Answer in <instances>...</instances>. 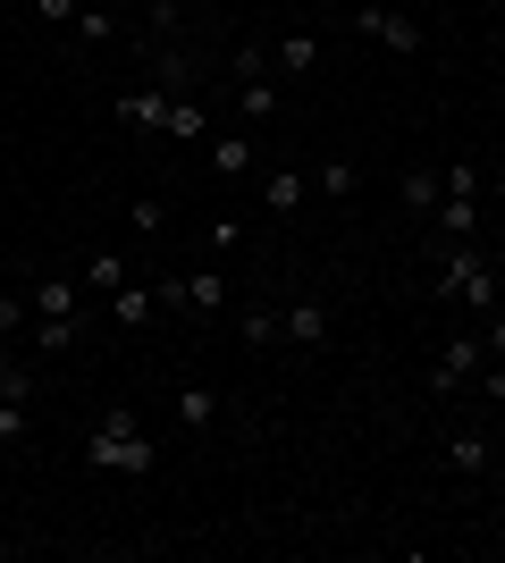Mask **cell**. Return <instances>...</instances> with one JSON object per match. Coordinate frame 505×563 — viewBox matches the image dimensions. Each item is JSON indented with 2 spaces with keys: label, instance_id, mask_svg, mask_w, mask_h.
Returning <instances> with one entry per match:
<instances>
[{
  "label": "cell",
  "instance_id": "14",
  "mask_svg": "<svg viewBox=\"0 0 505 563\" xmlns=\"http://www.w3.org/2000/svg\"><path fill=\"white\" fill-rule=\"evenodd\" d=\"M168 101H177V93H161V85H135V93H119V118H127V126H168Z\"/></svg>",
  "mask_w": 505,
  "mask_h": 563
},
{
  "label": "cell",
  "instance_id": "13",
  "mask_svg": "<svg viewBox=\"0 0 505 563\" xmlns=\"http://www.w3.org/2000/svg\"><path fill=\"white\" fill-rule=\"evenodd\" d=\"M211 177H219V186L253 177V135H211Z\"/></svg>",
  "mask_w": 505,
  "mask_h": 563
},
{
  "label": "cell",
  "instance_id": "25",
  "mask_svg": "<svg viewBox=\"0 0 505 563\" xmlns=\"http://www.w3.org/2000/svg\"><path fill=\"white\" fill-rule=\"evenodd\" d=\"M237 329H244V336H253V345H287V329H278V311H262V303L244 311Z\"/></svg>",
  "mask_w": 505,
  "mask_h": 563
},
{
  "label": "cell",
  "instance_id": "28",
  "mask_svg": "<svg viewBox=\"0 0 505 563\" xmlns=\"http://www.w3.org/2000/svg\"><path fill=\"white\" fill-rule=\"evenodd\" d=\"M76 9H85V0H34V18H43V25H76Z\"/></svg>",
  "mask_w": 505,
  "mask_h": 563
},
{
  "label": "cell",
  "instance_id": "9",
  "mask_svg": "<svg viewBox=\"0 0 505 563\" xmlns=\"http://www.w3.org/2000/svg\"><path fill=\"white\" fill-rule=\"evenodd\" d=\"M304 202H312V177H304V168H270L262 177V211L270 219H295Z\"/></svg>",
  "mask_w": 505,
  "mask_h": 563
},
{
  "label": "cell",
  "instance_id": "5",
  "mask_svg": "<svg viewBox=\"0 0 505 563\" xmlns=\"http://www.w3.org/2000/svg\"><path fill=\"white\" fill-rule=\"evenodd\" d=\"M228 68H237V110H244V126H270V118H278V76H270V51H237Z\"/></svg>",
  "mask_w": 505,
  "mask_h": 563
},
{
  "label": "cell",
  "instance_id": "15",
  "mask_svg": "<svg viewBox=\"0 0 505 563\" xmlns=\"http://www.w3.org/2000/svg\"><path fill=\"white\" fill-rule=\"evenodd\" d=\"M76 278H85V295H101V303H110V295L127 286V261L101 244V253H85V269H76Z\"/></svg>",
  "mask_w": 505,
  "mask_h": 563
},
{
  "label": "cell",
  "instance_id": "11",
  "mask_svg": "<svg viewBox=\"0 0 505 563\" xmlns=\"http://www.w3.org/2000/svg\"><path fill=\"white\" fill-rule=\"evenodd\" d=\"M320 68V34H278L270 43V76H312Z\"/></svg>",
  "mask_w": 505,
  "mask_h": 563
},
{
  "label": "cell",
  "instance_id": "3",
  "mask_svg": "<svg viewBox=\"0 0 505 563\" xmlns=\"http://www.w3.org/2000/svg\"><path fill=\"white\" fill-rule=\"evenodd\" d=\"M25 303H34V320H94V295L76 269H25Z\"/></svg>",
  "mask_w": 505,
  "mask_h": 563
},
{
  "label": "cell",
  "instance_id": "23",
  "mask_svg": "<svg viewBox=\"0 0 505 563\" xmlns=\"http://www.w3.org/2000/svg\"><path fill=\"white\" fill-rule=\"evenodd\" d=\"M68 34H76V43H119V18H110V9H76Z\"/></svg>",
  "mask_w": 505,
  "mask_h": 563
},
{
  "label": "cell",
  "instance_id": "26",
  "mask_svg": "<svg viewBox=\"0 0 505 563\" xmlns=\"http://www.w3.org/2000/svg\"><path fill=\"white\" fill-rule=\"evenodd\" d=\"M472 396H481V404H497V412H505V362H481V371H472Z\"/></svg>",
  "mask_w": 505,
  "mask_h": 563
},
{
  "label": "cell",
  "instance_id": "22",
  "mask_svg": "<svg viewBox=\"0 0 505 563\" xmlns=\"http://www.w3.org/2000/svg\"><path fill=\"white\" fill-rule=\"evenodd\" d=\"M447 463H455V471H481V479H488V438H481V429H463L455 446H447Z\"/></svg>",
  "mask_w": 505,
  "mask_h": 563
},
{
  "label": "cell",
  "instance_id": "8",
  "mask_svg": "<svg viewBox=\"0 0 505 563\" xmlns=\"http://www.w3.org/2000/svg\"><path fill=\"white\" fill-rule=\"evenodd\" d=\"M110 320H119L127 336H144L152 320H161V286H144V278H127L119 295H110Z\"/></svg>",
  "mask_w": 505,
  "mask_h": 563
},
{
  "label": "cell",
  "instance_id": "6",
  "mask_svg": "<svg viewBox=\"0 0 505 563\" xmlns=\"http://www.w3.org/2000/svg\"><path fill=\"white\" fill-rule=\"evenodd\" d=\"M481 329H455L447 336V353L430 362V396H472V371H481Z\"/></svg>",
  "mask_w": 505,
  "mask_h": 563
},
{
  "label": "cell",
  "instance_id": "10",
  "mask_svg": "<svg viewBox=\"0 0 505 563\" xmlns=\"http://www.w3.org/2000/svg\"><path fill=\"white\" fill-rule=\"evenodd\" d=\"M278 329H287V345H329V303H320V295H295V303L278 311Z\"/></svg>",
  "mask_w": 505,
  "mask_h": 563
},
{
  "label": "cell",
  "instance_id": "1",
  "mask_svg": "<svg viewBox=\"0 0 505 563\" xmlns=\"http://www.w3.org/2000/svg\"><path fill=\"white\" fill-rule=\"evenodd\" d=\"M438 303H455L463 320H488L505 303V269L481 253V244H438V278H430Z\"/></svg>",
  "mask_w": 505,
  "mask_h": 563
},
{
  "label": "cell",
  "instance_id": "27",
  "mask_svg": "<svg viewBox=\"0 0 505 563\" xmlns=\"http://www.w3.org/2000/svg\"><path fill=\"white\" fill-rule=\"evenodd\" d=\"M472 329H481V353H488V362H505V303L488 311V320H472Z\"/></svg>",
  "mask_w": 505,
  "mask_h": 563
},
{
  "label": "cell",
  "instance_id": "16",
  "mask_svg": "<svg viewBox=\"0 0 505 563\" xmlns=\"http://www.w3.org/2000/svg\"><path fill=\"white\" fill-rule=\"evenodd\" d=\"M94 336V320H34V353H76Z\"/></svg>",
  "mask_w": 505,
  "mask_h": 563
},
{
  "label": "cell",
  "instance_id": "30",
  "mask_svg": "<svg viewBox=\"0 0 505 563\" xmlns=\"http://www.w3.org/2000/svg\"><path fill=\"white\" fill-rule=\"evenodd\" d=\"M144 18L161 25V34H177V0H144Z\"/></svg>",
  "mask_w": 505,
  "mask_h": 563
},
{
  "label": "cell",
  "instance_id": "20",
  "mask_svg": "<svg viewBox=\"0 0 505 563\" xmlns=\"http://www.w3.org/2000/svg\"><path fill=\"white\" fill-rule=\"evenodd\" d=\"M320 194H329V202H345V194H362V168L345 161V152H337V161H320Z\"/></svg>",
  "mask_w": 505,
  "mask_h": 563
},
{
  "label": "cell",
  "instance_id": "18",
  "mask_svg": "<svg viewBox=\"0 0 505 563\" xmlns=\"http://www.w3.org/2000/svg\"><path fill=\"white\" fill-rule=\"evenodd\" d=\"M18 329H34V303H25V269L0 286V336H18Z\"/></svg>",
  "mask_w": 505,
  "mask_h": 563
},
{
  "label": "cell",
  "instance_id": "29",
  "mask_svg": "<svg viewBox=\"0 0 505 563\" xmlns=\"http://www.w3.org/2000/svg\"><path fill=\"white\" fill-rule=\"evenodd\" d=\"M488 479L505 488V412H497V429H488Z\"/></svg>",
  "mask_w": 505,
  "mask_h": 563
},
{
  "label": "cell",
  "instance_id": "12",
  "mask_svg": "<svg viewBox=\"0 0 505 563\" xmlns=\"http://www.w3.org/2000/svg\"><path fill=\"white\" fill-rule=\"evenodd\" d=\"M186 311L194 320H219L228 311V269H186Z\"/></svg>",
  "mask_w": 505,
  "mask_h": 563
},
{
  "label": "cell",
  "instance_id": "4",
  "mask_svg": "<svg viewBox=\"0 0 505 563\" xmlns=\"http://www.w3.org/2000/svg\"><path fill=\"white\" fill-rule=\"evenodd\" d=\"M354 34L387 43L396 59H421V43H430V34H421V18H405L396 0H354Z\"/></svg>",
  "mask_w": 505,
  "mask_h": 563
},
{
  "label": "cell",
  "instance_id": "17",
  "mask_svg": "<svg viewBox=\"0 0 505 563\" xmlns=\"http://www.w3.org/2000/svg\"><path fill=\"white\" fill-rule=\"evenodd\" d=\"M161 135H211V110H202V101H194V93H177V101H168V126H161Z\"/></svg>",
  "mask_w": 505,
  "mask_h": 563
},
{
  "label": "cell",
  "instance_id": "21",
  "mask_svg": "<svg viewBox=\"0 0 505 563\" xmlns=\"http://www.w3.org/2000/svg\"><path fill=\"white\" fill-rule=\"evenodd\" d=\"M127 228H135V235H161L168 228V202H161V194H135V202H127Z\"/></svg>",
  "mask_w": 505,
  "mask_h": 563
},
{
  "label": "cell",
  "instance_id": "2",
  "mask_svg": "<svg viewBox=\"0 0 505 563\" xmlns=\"http://www.w3.org/2000/svg\"><path fill=\"white\" fill-rule=\"evenodd\" d=\"M152 463H161V446L144 438L135 404H110V412L85 429V471H119V479H144Z\"/></svg>",
  "mask_w": 505,
  "mask_h": 563
},
{
  "label": "cell",
  "instance_id": "7",
  "mask_svg": "<svg viewBox=\"0 0 505 563\" xmlns=\"http://www.w3.org/2000/svg\"><path fill=\"white\" fill-rule=\"evenodd\" d=\"M438 194H447V168H405V177H396V211L405 219H438Z\"/></svg>",
  "mask_w": 505,
  "mask_h": 563
},
{
  "label": "cell",
  "instance_id": "24",
  "mask_svg": "<svg viewBox=\"0 0 505 563\" xmlns=\"http://www.w3.org/2000/svg\"><path fill=\"white\" fill-rule=\"evenodd\" d=\"M34 438V404H0V446H25Z\"/></svg>",
  "mask_w": 505,
  "mask_h": 563
},
{
  "label": "cell",
  "instance_id": "19",
  "mask_svg": "<svg viewBox=\"0 0 505 563\" xmlns=\"http://www.w3.org/2000/svg\"><path fill=\"white\" fill-rule=\"evenodd\" d=\"M177 421H186L194 438H202V429L219 421V396H211V387H186V396H177Z\"/></svg>",
  "mask_w": 505,
  "mask_h": 563
}]
</instances>
